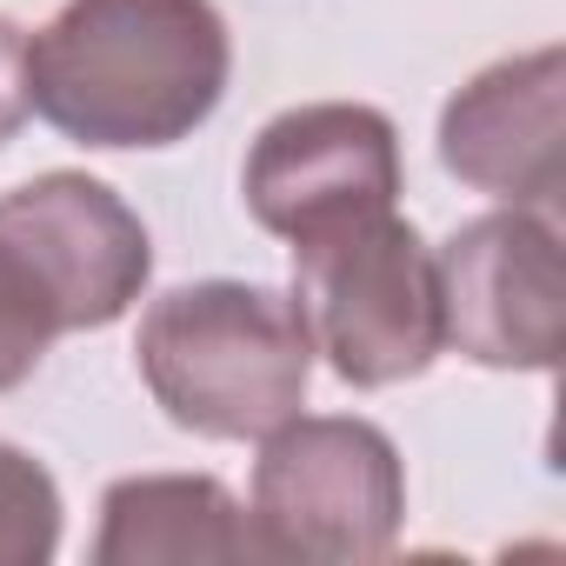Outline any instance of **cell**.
Instances as JSON below:
<instances>
[{
  "label": "cell",
  "instance_id": "1",
  "mask_svg": "<svg viewBox=\"0 0 566 566\" xmlns=\"http://www.w3.org/2000/svg\"><path fill=\"white\" fill-rule=\"evenodd\" d=\"M233 41L213 0H67L28 41V107L81 147H174L213 120Z\"/></svg>",
  "mask_w": 566,
  "mask_h": 566
},
{
  "label": "cell",
  "instance_id": "2",
  "mask_svg": "<svg viewBox=\"0 0 566 566\" xmlns=\"http://www.w3.org/2000/svg\"><path fill=\"white\" fill-rule=\"evenodd\" d=\"M154 407L200 440H260L294 420L314 380V334L294 294L193 280L140 314L134 340Z\"/></svg>",
  "mask_w": 566,
  "mask_h": 566
},
{
  "label": "cell",
  "instance_id": "3",
  "mask_svg": "<svg viewBox=\"0 0 566 566\" xmlns=\"http://www.w3.org/2000/svg\"><path fill=\"white\" fill-rule=\"evenodd\" d=\"M294 301L347 387H400L447 354L433 247L394 207L294 240Z\"/></svg>",
  "mask_w": 566,
  "mask_h": 566
},
{
  "label": "cell",
  "instance_id": "4",
  "mask_svg": "<svg viewBox=\"0 0 566 566\" xmlns=\"http://www.w3.org/2000/svg\"><path fill=\"white\" fill-rule=\"evenodd\" d=\"M253 546L260 559L367 566L394 553L407 520V473L374 420L321 413L260 433L253 460Z\"/></svg>",
  "mask_w": 566,
  "mask_h": 566
},
{
  "label": "cell",
  "instance_id": "5",
  "mask_svg": "<svg viewBox=\"0 0 566 566\" xmlns=\"http://www.w3.org/2000/svg\"><path fill=\"white\" fill-rule=\"evenodd\" d=\"M440 321L447 347L473 367L553 374L566 334V266L553 213L500 207L467 220L440 253Z\"/></svg>",
  "mask_w": 566,
  "mask_h": 566
},
{
  "label": "cell",
  "instance_id": "6",
  "mask_svg": "<svg viewBox=\"0 0 566 566\" xmlns=\"http://www.w3.org/2000/svg\"><path fill=\"white\" fill-rule=\"evenodd\" d=\"M240 187L266 233L307 240L400 200V134L380 107L314 101L260 127Z\"/></svg>",
  "mask_w": 566,
  "mask_h": 566
},
{
  "label": "cell",
  "instance_id": "7",
  "mask_svg": "<svg viewBox=\"0 0 566 566\" xmlns=\"http://www.w3.org/2000/svg\"><path fill=\"white\" fill-rule=\"evenodd\" d=\"M0 233L48 287L61 334L114 327L154 280V240L140 213L87 174H41L0 193Z\"/></svg>",
  "mask_w": 566,
  "mask_h": 566
},
{
  "label": "cell",
  "instance_id": "8",
  "mask_svg": "<svg viewBox=\"0 0 566 566\" xmlns=\"http://www.w3.org/2000/svg\"><path fill=\"white\" fill-rule=\"evenodd\" d=\"M559 101H566L559 48L493 61L440 114L447 174L506 207L553 213V200H559Z\"/></svg>",
  "mask_w": 566,
  "mask_h": 566
},
{
  "label": "cell",
  "instance_id": "9",
  "mask_svg": "<svg viewBox=\"0 0 566 566\" xmlns=\"http://www.w3.org/2000/svg\"><path fill=\"white\" fill-rule=\"evenodd\" d=\"M260 559L247 506L213 473H134L101 500L94 566H207Z\"/></svg>",
  "mask_w": 566,
  "mask_h": 566
},
{
  "label": "cell",
  "instance_id": "10",
  "mask_svg": "<svg viewBox=\"0 0 566 566\" xmlns=\"http://www.w3.org/2000/svg\"><path fill=\"white\" fill-rule=\"evenodd\" d=\"M61 546V486L54 473L0 440V566H48Z\"/></svg>",
  "mask_w": 566,
  "mask_h": 566
},
{
  "label": "cell",
  "instance_id": "11",
  "mask_svg": "<svg viewBox=\"0 0 566 566\" xmlns=\"http://www.w3.org/2000/svg\"><path fill=\"white\" fill-rule=\"evenodd\" d=\"M61 321H54V301L34 280V266L21 260V247L0 233V394H14L54 347Z\"/></svg>",
  "mask_w": 566,
  "mask_h": 566
},
{
  "label": "cell",
  "instance_id": "12",
  "mask_svg": "<svg viewBox=\"0 0 566 566\" xmlns=\"http://www.w3.org/2000/svg\"><path fill=\"white\" fill-rule=\"evenodd\" d=\"M28 120V34L0 14V147Z\"/></svg>",
  "mask_w": 566,
  "mask_h": 566
}]
</instances>
